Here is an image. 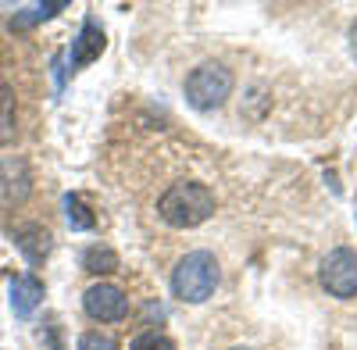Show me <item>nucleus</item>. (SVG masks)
I'll return each mask as SVG.
<instances>
[{"label": "nucleus", "instance_id": "nucleus-1", "mask_svg": "<svg viewBox=\"0 0 357 350\" xmlns=\"http://www.w3.org/2000/svg\"><path fill=\"white\" fill-rule=\"evenodd\" d=\"M158 215L172 229H193L215 215V193L204 183H175L158 200Z\"/></svg>", "mask_w": 357, "mask_h": 350}, {"label": "nucleus", "instance_id": "nucleus-2", "mask_svg": "<svg viewBox=\"0 0 357 350\" xmlns=\"http://www.w3.org/2000/svg\"><path fill=\"white\" fill-rule=\"evenodd\" d=\"M218 286V261L211 250H193L186 254L183 261L175 265L172 272V294L178 300H190V304H200L215 294Z\"/></svg>", "mask_w": 357, "mask_h": 350}, {"label": "nucleus", "instance_id": "nucleus-3", "mask_svg": "<svg viewBox=\"0 0 357 350\" xmlns=\"http://www.w3.org/2000/svg\"><path fill=\"white\" fill-rule=\"evenodd\" d=\"M229 93H232V72L225 65L207 61V65L193 68L190 79H186V100L197 111H211V107L225 104Z\"/></svg>", "mask_w": 357, "mask_h": 350}, {"label": "nucleus", "instance_id": "nucleus-4", "mask_svg": "<svg viewBox=\"0 0 357 350\" xmlns=\"http://www.w3.org/2000/svg\"><path fill=\"white\" fill-rule=\"evenodd\" d=\"M321 286L329 289L333 297H354L357 294V254L340 247L321 261Z\"/></svg>", "mask_w": 357, "mask_h": 350}, {"label": "nucleus", "instance_id": "nucleus-5", "mask_svg": "<svg viewBox=\"0 0 357 350\" xmlns=\"http://www.w3.org/2000/svg\"><path fill=\"white\" fill-rule=\"evenodd\" d=\"M82 307H86L89 318H97V322H118V318H126V311H129V297L111 282H97V286L86 289Z\"/></svg>", "mask_w": 357, "mask_h": 350}, {"label": "nucleus", "instance_id": "nucleus-6", "mask_svg": "<svg viewBox=\"0 0 357 350\" xmlns=\"http://www.w3.org/2000/svg\"><path fill=\"white\" fill-rule=\"evenodd\" d=\"M29 190H33V175H29L25 161L22 158L0 161V211H11L18 204H25Z\"/></svg>", "mask_w": 357, "mask_h": 350}, {"label": "nucleus", "instance_id": "nucleus-7", "mask_svg": "<svg viewBox=\"0 0 357 350\" xmlns=\"http://www.w3.org/2000/svg\"><path fill=\"white\" fill-rule=\"evenodd\" d=\"M104 47H107V40H104L100 22H97V18H86V22H82V29H79V36L72 40V50H68V68H72V72L86 68L89 61H97V57L104 54Z\"/></svg>", "mask_w": 357, "mask_h": 350}, {"label": "nucleus", "instance_id": "nucleus-8", "mask_svg": "<svg viewBox=\"0 0 357 350\" xmlns=\"http://www.w3.org/2000/svg\"><path fill=\"white\" fill-rule=\"evenodd\" d=\"M40 300H43V282L36 275H18L11 282V311L18 318H29L40 307Z\"/></svg>", "mask_w": 357, "mask_h": 350}, {"label": "nucleus", "instance_id": "nucleus-9", "mask_svg": "<svg viewBox=\"0 0 357 350\" xmlns=\"http://www.w3.org/2000/svg\"><path fill=\"white\" fill-rule=\"evenodd\" d=\"M15 243L29 257V265H40V261L47 257V250H50V236H47V229H40V225H22L15 232Z\"/></svg>", "mask_w": 357, "mask_h": 350}, {"label": "nucleus", "instance_id": "nucleus-10", "mask_svg": "<svg viewBox=\"0 0 357 350\" xmlns=\"http://www.w3.org/2000/svg\"><path fill=\"white\" fill-rule=\"evenodd\" d=\"M82 268L86 272H93V275H111V272H118V254L111 250V247H89L86 254H82Z\"/></svg>", "mask_w": 357, "mask_h": 350}, {"label": "nucleus", "instance_id": "nucleus-11", "mask_svg": "<svg viewBox=\"0 0 357 350\" xmlns=\"http://www.w3.org/2000/svg\"><path fill=\"white\" fill-rule=\"evenodd\" d=\"M15 139V90L0 79V147Z\"/></svg>", "mask_w": 357, "mask_h": 350}, {"label": "nucleus", "instance_id": "nucleus-12", "mask_svg": "<svg viewBox=\"0 0 357 350\" xmlns=\"http://www.w3.org/2000/svg\"><path fill=\"white\" fill-rule=\"evenodd\" d=\"M65 215H68V225L75 229V232H86V229H93V215H89V208H86V200L79 197V193H68L65 197Z\"/></svg>", "mask_w": 357, "mask_h": 350}, {"label": "nucleus", "instance_id": "nucleus-13", "mask_svg": "<svg viewBox=\"0 0 357 350\" xmlns=\"http://www.w3.org/2000/svg\"><path fill=\"white\" fill-rule=\"evenodd\" d=\"M68 4H61V0H57V4H36V8H29L25 15H15V29H25V25H36V22H47V18H54L57 11H65Z\"/></svg>", "mask_w": 357, "mask_h": 350}, {"label": "nucleus", "instance_id": "nucleus-14", "mask_svg": "<svg viewBox=\"0 0 357 350\" xmlns=\"http://www.w3.org/2000/svg\"><path fill=\"white\" fill-rule=\"evenodd\" d=\"M129 350H175V343H172L165 333L151 329V333H139V336L132 340V347H129Z\"/></svg>", "mask_w": 357, "mask_h": 350}, {"label": "nucleus", "instance_id": "nucleus-15", "mask_svg": "<svg viewBox=\"0 0 357 350\" xmlns=\"http://www.w3.org/2000/svg\"><path fill=\"white\" fill-rule=\"evenodd\" d=\"M79 350H118V343H114V336H107V333H86V336L79 340Z\"/></svg>", "mask_w": 357, "mask_h": 350}, {"label": "nucleus", "instance_id": "nucleus-16", "mask_svg": "<svg viewBox=\"0 0 357 350\" xmlns=\"http://www.w3.org/2000/svg\"><path fill=\"white\" fill-rule=\"evenodd\" d=\"M350 50H354V57H357V25L350 29Z\"/></svg>", "mask_w": 357, "mask_h": 350}, {"label": "nucleus", "instance_id": "nucleus-17", "mask_svg": "<svg viewBox=\"0 0 357 350\" xmlns=\"http://www.w3.org/2000/svg\"><path fill=\"white\" fill-rule=\"evenodd\" d=\"M236 350H243V347H236Z\"/></svg>", "mask_w": 357, "mask_h": 350}]
</instances>
